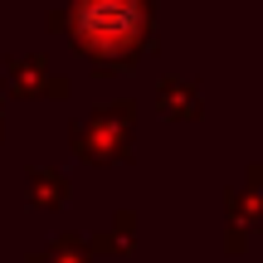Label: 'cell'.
Returning <instances> with one entry per match:
<instances>
[{"label": "cell", "mask_w": 263, "mask_h": 263, "mask_svg": "<svg viewBox=\"0 0 263 263\" xmlns=\"http://www.w3.org/2000/svg\"><path fill=\"white\" fill-rule=\"evenodd\" d=\"M132 29H137L132 0H93L83 10V39H93V44H122Z\"/></svg>", "instance_id": "1"}]
</instances>
